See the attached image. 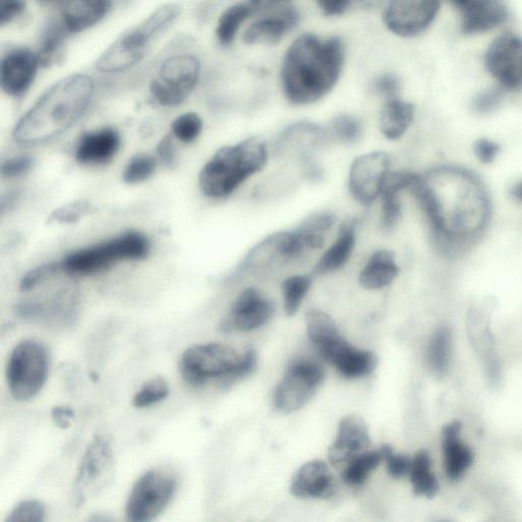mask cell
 Wrapping results in <instances>:
<instances>
[{"label":"cell","mask_w":522,"mask_h":522,"mask_svg":"<svg viewBox=\"0 0 522 522\" xmlns=\"http://www.w3.org/2000/svg\"><path fill=\"white\" fill-rule=\"evenodd\" d=\"M408 189L422 208L436 246L445 254L471 247L488 228L489 193L472 172L445 166L424 176L413 174Z\"/></svg>","instance_id":"obj_1"},{"label":"cell","mask_w":522,"mask_h":522,"mask_svg":"<svg viewBox=\"0 0 522 522\" xmlns=\"http://www.w3.org/2000/svg\"><path fill=\"white\" fill-rule=\"evenodd\" d=\"M343 42L313 34L298 37L283 60L281 80L288 100L304 106L326 96L337 84L344 65Z\"/></svg>","instance_id":"obj_2"},{"label":"cell","mask_w":522,"mask_h":522,"mask_svg":"<svg viewBox=\"0 0 522 522\" xmlns=\"http://www.w3.org/2000/svg\"><path fill=\"white\" fill-rule=\"evenodd\" d=\"M93 93L94 82L87 75H72L52 85L17 123L15 141L35 145L61 136L87 111Z\"/></svg>","instance_id":"obj_3"},{"label":"cell","mask_w":522,"mask_h":522,"mask_svg":"<svg viewBox=\"0 0 522 522\" xmlns=\"http://www.w3.org/2000/svg\"><path fill=\"white\" fill-rule=\"evenodd\" d=\"M254 348L242 353L223 343L197 344L187 348L179 360V373L191 387L201 388L217 382L229 388L250 377L257 369Z\"/></svg>","instance_id":"obj_4"},{"label":"cell","mask_w":522,"mask_h":522,"mask_svg":"<svg viewBox=\"0 0 522 522\" xmlns=\"http://www.w3.org/2000/svg\"><path fill=\"white\" fill-rule=\"evenodd\" d=\"M268 156L267 144L256 138L221 148L203 167L199 187L208 197L225 198L263 169Z\"/></svg>","instance_id":"obj_5"},{"label":"cell","mask_w":522,"mask_h":522,"mask_svg":"<svg viewBox=\"0 0 522 522\" xmlns=\"http://www.w3.org/2000/svg\"><path fill=\"white\" fill-rule=\"evenodd\" d=\"M180 14V7L174 4L154 11L140 24L124 32L104 51L96 63V69L103 73H119L136 66Z\"/></svg>","instance_id":"obj_6"},{"label":"cell","mask_w":522,"mask_h":522,"mask_svg":"<svg viewBox=\"0 0 522 522\" xmlns=\"http://www.w3.org/2000/svg\"><path fill=\"white\" fill-rule=\"evenodd\" d=\"M150 241L137 231L123 233L65 256L61 261L63 273L69 276H91L106 272L122 261L143 260L149 256Z\"/></svg>","instance_id":"obj_7"},{"label":"cell","mask_w":522,"mask_h":522,"mask_svg":"<svg viewBox=\"0 0 522 522\" xmlns=\"http://www.w3.org/2000/svg\"><path fill=\"white\" fill-rule=\"evenodd\" d=\"M325 378V363L318 356L300 355L291 359L274 389V408L283 414L302 409L319 392Z\"/></svg>","instance_id":"obj_8"},{"label":"cell","mask_w":522,"mask_h":522,"mask_svg":"<svg viewBox=\"0 0 522 522\" xmlns=\"http://www.w3.org/2000/svg\"><path fill=\"white\" fill-rule=\"evenodd\" d=\"M49 368L50 354L43 343L34 339L21 341L7 364L6 378L11 396L19 402L35 398L47 382Z\"/></svg>","instance_id":"obj_9"},{"label":"cell","mask_w":522,"mask_h":522,"mask_svg":"<svg viewBox=\"0 0 522 522\" xmlns=\"http://www.w3.org/2000/svg\"><path fill=\"white\" fill-rule=\"evenodd\" d=\"M307 253L295 230L277 232L257 242L228 276L235 283L248 275H260L296 263Z\"/></svg>","instance_id":"obj_10"},{"label":"cell","mask_w":522,"mask_h":522,"mask_svg":"<svg viewBox=\"0 0 522 522\" xmlns=\"http://www.w3.org/2000/svg\"><path fill=\"white\" fill-rule=\"evenodd\" d=\"M115 453L110 440L96 436L80 461L73 485V502L80 507L99 496L115 476Z\"/></svg>","instance_id":"obj_11"},{"label":"cell","mask_w":522,"mask_h":522,"mask_svg":"<svg viewBox=\"0 0 522 522\" xmlns=\"http://www.w3.org/2000/svg\"><path fill=\"white\" fill-rule=\"evenodd\" d=\"M176 479L162 471L145 473L133 486L126 504V522H153L172 502Z\"/></svg>","instance_id":"obj_12"},{"label":"cell","mask_w":522,"mask_h":522,"mask_svg":"<svg viewBox=\"0 0 522 522\" xmlns=\"http://www.w3.org/2000/svg\"><path fill=\"white\" fill-rule=\"evenodd\" d=\"M200 62L191 55L168 58L150 85L153 98L162 106H179L197 85Z\"/></svg>","instance_id":"obj_13"},{"label":"cell","mask_w":522,"mask_h":522,"mask_svg":"<svg viewBox=\"0 0 522 522\" xmlns=\"http://www.w3.org/2000/svg\"><path fill=\"white\" fill-rule=\"evenodd\" d=\"M315 348L318 357L331 365L343 379L357 381L370 377L377 369V355L351 344L341 332L321 341Z\"/></svg>","instance_id":"obj_14"},{"label":"cell","mask_w":522,"mask_h":522,"mask_svg":"<svg viewBox=\"0 0 522 522\" xmlns=\"http://www.w3.org/2000/svg\"><path fill=\"white\" fill-rule=\"evenodd\" d=\"M276 306L272 299L255 287L242 290L234 300L220 331L226 334H247L265 328L274 318Z\"/></svg>","instance_id":"obj_15"},{"label":"cell","mask_w":522,"mask_h":522,"mask_svg":"<svg viewBox=\"0 0 522 522\" xmlns=\"http://www.w3.org/2000/svg\"><path fill=\"white\" fill-rule=\"evenodd\" d=\"M390 165L386 152L374 151L358 156L351 166L348 181L350 193L357 202L370 205L381 195Z\"/></svg>","instance_id":"obj_16"},{"label":"cell","mask_w":522,"mask_h":522,"mask_svg":"<svg viewBox=\"0 0 522 522\" xmlns=\"http://www.w3.org/2000/svg\"><path fill=\"white\" fill-rule=\"evenodd\" d=\"M489 73L499 84L509 90L522 88V39L505 32L490 45L486 55Z\"/></svg>","instance_id":"obj_17"},{"label":"cell","mask_w":522,"mask_h":522,"mask_svg":"<svg viewBox=\"0 0 522 522\" xmlns=\"http://www.w3.org/2000/svg\"><path fill=\"white\" fill-rule=\"evenodd\" d=\"M258 11L263 12V15L243 34L247 44H276L299 22L298 11L286 3L259 2Z\"/></svg>","instance_id":"obj_18"},{"label":"cell","mask_w":522,"mask_h":522,"mask_svg":"<svg viewBox=\"0 0 522 522\" xmlns=\"http://www.w3.org/2000/svg\"><path fill=\"white\" fill-rule=\"evenodd\" d=\"M440 11L438 2L431 0H401L391 3L384 21L388 29L396 35L411 37L426 30Z\"/></svg>","instance_id":"obj_19"},{"label":"cell","mask_w":522,"mask_h":522,"mask_svg":"<svg viewBox=\"0 0 522 522\" xmlns=\"http://www.w3.org/2000/svg\"><path fill=\"white\" fill-rule=\"evenodd\" d=\"M40 66L36 52L17 48L8 52L0 66V84L5 93L19 97L32 85Z\"/></svg>","instance_id":"obj_20"},{"label":"cell","mask_w":522,"mask_h":522,"mask_svg":"<svg viewBox=\"0 0 522 522\" xmlns=\"http://www.w3.org/2000/svg\"><path fill=\"white\" fill-rule=\"evenodd\" d=\"M370 446L367 424L357 415H347L339 423L337 436L329 450V459L334 465L348 463L368 451Z\"/></svg>","instance_id":"obj_21"},{"label":"cell","mask_w":522,"mask_h":522,"mask_svg":"<svg viewBox=\"0 0 522 522\" xmlns=\"http://www.w3.org/2000/svg\"><path fill=\"white\" fill-rule=\"evenodd\" d=\"M467 332L488 378L492 383H497L501 375L500 363L490 321L483 310L474 308L468 313Z\"/></svg>","instance_id":"obj_22"},{"label":"cell","mask_w":522,"mask_h":522,"mask_svg":"<svg viewBox=\"0 0 522 522\" xmlns=\"http://www.w3.org/2000/svg\"><path fill=\"white\" fill-rule=\"evenodd\" d=\"M290 491L298 498L328 499L336 492V482L325 462L313 460L298 469Z\"/></svg>","instance_id":"obj_23"},{"label":"cell","mask_w":522,"mask_h":522,"mask_svg":"<svg viewBox=\"0 0 522 522\" xmlns=\"http://www.w3.org/2000/svg\"><path fill=\"white\" fill-rule=\"evenodd\" d=\"M453 6L460 14L461 28L465 34L488 32L503 24L508 18L506 7L499 2L458 0Z\"/></svg>","instance_id":"obj_24"},{"label":"cell","mask_w":522,"mask_h":522,"mask_svg":"<svg viewBox=\"0 0 522 522\" xmlns=\"http://www.w3.org/2000/svg\"><path fill=\"white\" fill-rule=\"evenodd\" d=\"M121 146V137L113 128H103L83 134L76 148V160L83 165H103L111 162Z\"/></svg>","instance_id":"obj_25"},{"label":"cell","mask_w":522,"mask_h":522,"mask_svg":"<svg viewBox=\"0 0 522 522\" xmlns=\"http://www.w3.org/2000/svg\"><path fill=\"white\" fill-rule=\"evenodd\" d=\"M356 220L344 222L333 243L323 252L311 275L321 277L336 273L343 269L354 252L357 239Z\"/></svg>","instance_id":"obj_26"},{"label":"cell","mask_w":522,"mask_h":522,"mask_svg":"<svg viewBox=\"0 0 522 522\" xmlns=\"http://www.w3.org/2000/svg\"><path fill=\"white\" fill-rule=\"evenodd\" d=\"M442 452L444 471L450 481L462 479L472 467L474 453L461 438V427L458 423L448 425L442 436Z\"/></svg>","instance_id":"obj_27"},{"label":"cell","mask_w":522,"mask_h":522,"mask_svg":"<svg viewBox=\"0 0 522 522\" xmlns=\"http://www.w3.org/2000/svg\"><path fill=\"white\" fill-rule=\"evenodd\" d=\"M399 266L394 253L388 249L375 251L359 273L362 288L379 291L388 288L399 275Z\"/></svg>","instance_id":"obj_28"},{"label":"cell","mask_w":522,"mask_h":522,"mask_svg":"<svg viewBox=\"0 0 522 522\" xmlns=\"http://www.w3.org/2000/svg\"><path fill=\"white\" fill-rule=\"evenodd\" d=\"M110 2H68L61 8V20L69 34L84 31L106 16L111 10Z\"/></svg>","instance_id":"obj_29"},{"label":"cell","mask_w":522,"mask_h":522,"mask_svg":"<svg viewBox=\"0 0 522 522\" xmlns=\"http://www.w3.org/2000/svg\"><path fill=\"white\" fill-rule=\"evenodd\" d=\"M411 173L389 174L382 190V227L392 230L401 217L400 193L408 189L412 180Z\"/></svg>","instance_id":"obj_30"},{"label":"cell","mask_w":522,"mask_h":522,"mask_svg":"<svg viewBox=\"0 0 522 522\" xmlns=\"http://www.w3.org/2000/svg\"><path fill=\"white\" fill-rule=\"evenodd\" d=\"M69 35L62 20H51L44 28L36 55L40 66L48 68L59 64L65 57V42Z\"/></svg>","instance_id":"obj_31"},{"label":"cell","mask_w":522,"mask_h":522,"mask_svg":"<svg viewBox=\"0 0 522 522\" xmlns=\"http://www.w3.org/2000/svg\"><path fill=\"white\" fill-rule=\"evenodd\" d=\"M336 222V217L331 213H317L307 217L295 229L307 255L325 247Z\"/></svg>","instance_id":"obj_32"},{"label":"cell","mask_w":522,"mask_h":522,"mask_svg":"<svg viewBox=\"0 0 522 522\" xmlns=\"http://www.w3.org/2000/svg\"><path fill=\"white\" fill-rule=\"evenodd\" d=\"M325 139V133L316 124L298 123L287 128L278 141L281 153H304Z\"/></svg>","instance_id":"obj_33"},{"label":"cell","mask_w":522,"mask_h":522,"mask_svg":"<svg viewBox=\"0 0 522 522\" xmlns=\"http://www.w3.org/2000/svg\"><path fill=\"white\" fill-rule=\"evenodd\" d=\"M414 113L415 110L411 103L397 98L389 100L381 114L382 133L390 140L399 139L413 122Z\"/></svg>","instance_id":"obj_34"},{"label":"cell","mask_w":522,"mask_h":522,"mask_svg":"<svg viewBox=\"0 0 522 522\" xmlns=\"http://www.w3.org/2000/svg\"><path fill=\"white\" fill-rule=\"evenodd\" d=\"M408 477L416 495L432 498L438 490V480L433 472L432 459L426 450L417 452L411 458Z\"/></svg>","instance_id":"obj_35"},{"label":"cell","mask_w":522,"mask_h":522,"mask_svg":"<svg viewBox=\"0 0 522 522\" xmlns=\"http://www.w3.org/2000/svg\"><path fill=\"white\" fill-rule=\"evenodd\" d=\"M451 355V333L445 327L439 328L431 337L426 352V360L431 372L439 377L444 376L449 370Z\"/></svg>","instance_id":"obj_36"},{"label":"cell","mask_w":522,"mask_h":522,"mask_svg":"<svg viewBox=\"0 0 522 522\" xmlns=\"http://www.w3.org/2000/svg\"><path fill=\"white\" fill-rule=\"evenodd\" d=\"M258 11V3H242L230 7L221 16L217 27V38L224 47L230 46L241 25Z\"/></svg>","instance_id":"obj_37"},{"label":"cell","mask_w":522,"mask_h":522,"mask_svg":"<svg viewBox=\"0 0 522 522\" xmlns=\"http://www.w3.org/2000/svg\"><path fill=\"white\" fill-rule=\"evenodd\" d=\"M384 461L382 448L379 450H368L351 459L343 473V482L351 487L361 486L375 469Z\"/></svg>","instance_id":"obj_38"},{"label":"cell","mask_w":522,"mask_h":522,"mask_svg":"<svg viewBox=\"0 0 522 522\" xmlns=\"http://www.w3.org/2000/svg\"><path fill=\"white\" fill-rule=\"evenodd\" d=\"M313 278L311 274H296L283 281V308L288 317H294L299 312L312 287Z\"/></svg>","instance_id":"obj_39"},{"label":"cell","mask_w":522,"mask_h":522,"mask_svg":"<svg viewBox=\"0 0 522 522\" xmlns=\"http://www.w3.org/2000/svg\"><path fill=\"white\" fill-rule=\"evenodd\" d=\"M170 394V386L162 377L153 378L145 382L133 398L136 408H147L164 401Z\"/></svg>","instance_id":"obj_40"},{"label":"cell","mask_w":522,"mask_h":522,"mask_svg":"<svg viewBox=\"0 0 522 522\" xmlns=\"http://www.w3.org/2000/svg\"><path fill=\"white\" fill-rule=\"evenodd\" d=\"M156 169V161L148 154H138L127 165L123 180L127 184H139L149 179Z\"/></svg>","instance_id":"obj_41"},{"label":"cell","mask_w":522,"mask_h":522,"mask_svg":"<svg viewBox=\"0 0 522 522\" xmlns=\"http://www.w3.org/2000/svg\"><path fill=\"white\" fill-rule=\"evenodd\" d=\"M92 211L93 207L90 202L87 200H78L58 208V210L50 215L48 222L74 224Z\"/></svg>","instance_id":"obj_42"},{"label":"cell","mask_w":522,"mask_h":522,"mask_svg":"<svg viewBox=\"0 0 522 522\" xmlns=\"http://www.w3.org/2000/svg\"><path fill=\"white\" fill-rule=\"evenodd\" d=\"M46 510L42 502L27 500L18 504L5 522H45Z\"/></svg>","instance_id":"obj_43"},{"label":"cell","mask_w":522,"mask_h":522,"mask_svg":"<svg viewBox=\"0 0 522 522\" xmlns=\"http://www.w3.org/2000/svg\"><path fill=\"white\" fill-rule=\"evenodd\" d=\"M203 123L195 113H187L177 118L172 126L174 135L184 143L197 139L202 131Z\"/></svg>","instance_id":"obj_44"},{"label":"cell","mask_w":522,"mask_h":522,"mask_svg":"<svg viewBox=\"0 0 522 522\" xmlns=\"http://www.w3.org/2000/svg\"><path fill=\"white\" fill-rule=\"evenodd\" d=\"M334 135L346 144L357 142L362 133L361 123L352 116H339L331 125Z\"/></svg>","instance_id":"obj_45"},{"label":"cell","mask_w":522,"mask_h":522,"mask_svg":"<svg viewBox=\"0 0 522 522\" xmlns=\"http://www.w3.org/2000/svg\"><path fill=\"white\" fill-rule=\"evenodd\" d=\"M62 272L60 261L59 263H50L39 266L24 276L20 283V289L23 292H29L50 277Z\"/></svg>","instance_id":"obj_46"},{"label":"cell","mask_w":522,"mask_h":522,"mask_svg":"<svg viewBox=\"0 0 522 522\" xmlns=\"http://www.w3.org/2000/svg\"><path fill=\"white\" fill-rule=\"evenodd\" d=\"M382 450L389 475L394 479H401L405 476H408L411 465V458L395 453L388 445L383 446Z\"/></svg>","instance_id":"obj_47"},{"label":"cell","mask_w":522,"mask_h":522,"mask_svg":"<svg viewBox=\"0 0 522 522\" xmlns=\"http://www.w3.org/2000/svg\"><path fill=\"white\" fill-rule=\"evenodd\" d=\"M32 167L29 156H18L5 162L2 166V175L5 178H15L27 173Z\"/></svg>","instance_id":"obj_48"},{"label":"cell","mask_w":522,"mask_h":522,"mask_svg":"<svg viewBox=\"0 0 522 522\" xmlns=\"http://www.w3.org/2000/svg\"><path fill=\"white\" fill-rule=\"evenodd\" d=\"M501 101V92L497 90H489L480 93L474 102L477 112L486 114L495 110Z\"/></svg>","instance_id":"obj_49"},{"label":"cell","mask_w":522,"mask_h":522,"mask_svg":"<svg viewBox=\"0 0 522 522\" xmlns=\"http://www.w3.org/2000/svg\"><path fill=\"white\" fill-rule=\"evenodd\" d=\"M499 152V146L491 140L481 139L475 144V153L480 162L490 164Z\"/></svg>","instance_id":"obj_50"},{"label":"cell","mask_w":522,"mask_h":522,"mask_svg":"<svg viewBox=\"0 0 522 522\" xmlns=\"http://www.w3.org/2000/svg\"><path fill=\"white\" fill-rule=\"evenodd\" d=\"M26 4L20 0H9L3 2L0 8V25L5 26L20 16L25 10Z\"/></svg>","instance_id":"obj_51"},{"label":"cell","mask_w":522,"mask_h":522,"mask_svg":"<svg viewBox=\"0 0 522 522\" xmlns=\"http://www.w3.org/2000/svg\"><path fill=\"white\" fill-rule=\"evenodd\" d=\"M158 153L162 162L169 168L176 165V152L170 136L163 138L158 146Z\"/></svg>","instance_id":"obj_52"},{"label":"cell","mask_w":522,"mask_h":522,"mask_svg":"<svg viewBox=\"0 0 522 522\" xmlns=\"http://www.w3.org/2000/svg\"><path fill=\"white\" fill-rule=\"evenodd\" d=\"M318 5L326 16H340L348 10L351 3L346 0H323Z\"/></svg>","instance_id":"obj_53"},{"label":"cell","mask_w":522,"mask_h":522,"mask_svg":"<svg viewBox=\"0 0 522 522\" xmlns=\"http://www.w3.org/2000/svg\"><path fill=\"white\" fill-rule=\"evenodd\" d=\"M51 417L59 428L68 429L74 419V411L69 407L58 406L52 410Z\"/></svg>","instance_id":"obj_54"},{"label":"cell","mask_w":522,"mask_h":522,"mask_svg":"<svg viewBox=\"0 0 522 522\" xmlns=\"http://www.w3.org/2000/svg\"><path fill=\"white\" fill-rule=\"evenodd\" d=\"M376 89L391 99H395L399 90V81L395 76L386 75L381 77L376 83Z\"/></svg>","instance_id":"obj_55"},{"label":"cell","mask_w":522,"mask_h":522,"mask_svg":"<svg viewBox=\"0 0 522 522\" xmlns=\"http://www.w3.org/2000/svg\"><path fill=\"white\" fill-rule=\"evenodd\" d=\"M86 522H116L111 516L106 514H94Z\"/></svg>","instance_id":"obj_56"},{"label":"cell","mask_w":522,"mask_h":522,"mask_svg":"<svg viewBox=\"0 0 522 522\" xmlns=\"http://www.w3.org/2000/svg\"><path fill=\"white\" fill-rule=\"evenodd\" d=\"M511 195L522 203V181L517 182L511 189Z\"/></svg>","instance_id":"obj_57"}]
</instances>
